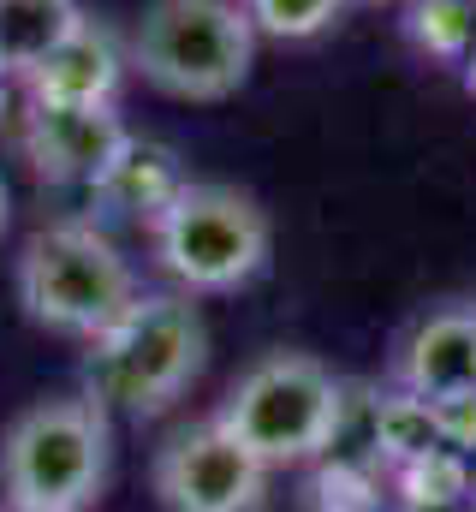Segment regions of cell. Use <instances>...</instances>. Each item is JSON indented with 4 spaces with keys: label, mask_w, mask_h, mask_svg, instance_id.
I'll return each instance as SVG.
<instances>
[{
    "label": "cell",
    "mask_w": 476,
    "mask_h": 512,
    "mask_svg": "<svg viewBox=\"0 0 476 512\" xmlns=\"http://www.w3.org/2000/svg\"><path fill=\"white\" fill-rule=\"evenodd\" d=\"M352 6H381V0H352Z\"/></svg>",
    "instance_id": "cell-16"
},
{
    "label": "cell",
    "mask_w": 476,
    "mask_h": 512,
    "mask_svg": "<svg viewBox=\"0 0 476 512\" xmlns=\"http://www.w3.org/2000/svg\"><path fill=\"white\" fill-rule=\"evenodd\" d=\"M149 233H155L161 274L185 298H215V292L250 286L268 268V251H274L268 209L227 179H185L161 203Z\"/></svg>",
    "instance_id": "cell-3"
},
{
    "label": "cell",
    "mask_w": 476,
    "mask_h": 512,
    "mask_svg": "<svg viewBox=\"0 0 476 512\" xmlns=\"http://www.w3.org/2000/svg\"><path fill=\"white\" fill-rule=\"evenodd\" d=\"M471 501H476V477H471Z\"/></svg>",
    "instance_id": "cell-17"
},
{
    "label": "cell",
    "mask_w": 476,
    "mask_h": 512,
    "mask_svg": "<svg viewBox=\"0 0 476 512\" xmlns=\"http://www.w3.org/2000/svg\"><path fill=\"white\" fill-rule=\"evenodd\" d=\"M78 0H0V72H30L42 66L72 30H78Z\"/></svg>",
    "instance_id": "cell-11"
},
{
    "label": "cell",
    "mask_w": 476,
    "mask_h": 512,
    "mask_svg": "<svg viewBox=\"0 0 476 512\" xmlns=\"http://www.w3.org/2000/svg\"><path fill=\"white\" fill-rule=\"evenodd\" d=\"M12 292L36 328L66 334V340H102L131 310L137 280L108 233H96L90 221H54L24 239Z\"/></svg>",
    "instance_id": "cell-2"
},
{
    "label": "cell",
    "mask_w": 476,
    "mask_h": 512,
    "mask_svg": "<svg viewBox=\"0 0 476 512\" xmlns=\"http://www.w3.org/2000/svg\"><path fill=\"white\" fill-rule=\"evenodd\" d=\"M179 185H185V173L173 167V155H167L161 143H149V167H137V137H131V143L119 149V161L102 173V185H96V191H102L108 203H119V209H143V215L155 221V215H161V203H167Z\"/></svg>",
    "instance_id": "cell-12"
},
{
    "label": "cell",
    "mask_w": 476,
    "mask_h": 512,
    "mask_svg": "<svg viewBox=\"0 0 476 512\" xmlns=\"http://www.w3.org/2000/svg\"><path fill=\"white\" fill-rule=\"evenodd\" d=\"M0 512H60V507H30V501H0Z\"/></svg>",
    "instance_id": "cell-15"
},
{
    "label": "cell",
    "mask_w": 476,
    "mask_h": 512,
    "mask_svg": "<svg viewBox=\"0 0 476 512\" xmlns=\"http://www.w3.org/2000/svg\"><path fill=\"white\" fill-rule=\"evenodd\" d=\"M375 441H381V453H387L393 465H417V459H429V453L447 447L435 405L417 399V393H405V387L375 405Z\"/></svg>",
    "instance_id": "cell-13"
},
{
    "label": "cell",
    "mask_w": 476,
    "mask_h": 512,
    "mask_svg": "<svg viewBox=\"0 0 476 512\" xmlns=\"http://www.w3.org/2000/svg\"><path fill=\"white\" fill-rule=\"evenodd\" d=\"M108 411L90 399H30L0 429V501L90 512L108 489Z\"/></svg>",
    "instance_id": "cell-5"
},
{
    "label": "cell",
    "mask_w": 476,
    "mask_h": 512,
    "mask_svg": "<svg viewBox=\"0 0 476 512\" xmlns=\"http://www.w3.org/2000/svg\"><path fill=\"white\" fill-rule=\"evenodd\" d=\"M30 161L54 185H102V173L119 161L131 131L114 108H36L30 114Z\"/></svg>",
    "instance_id": "cell-9"
},
{
    "label": "cell",
    "mask_w": 476,
    "mask_h": 512,
    "mask_svg": "<svg viewBox=\"0 0 476 512\" xmlns=\"http://www.w3.org/2000/svg\"><path fill=\"white\" fill-rule=\"evenodd\" d=\"M36 108H114L125 84V36H114L96 18H78V30L24 72Z\"/></svg>",
    "instance_id": "cell-10"
},
{
    "label": "cell",
    "mask_w": 476,
    "mask_h": 512,
    "mask_svg": "<svg viewBox=\"0 0 476 512\" xmlns=\"http://www.w3.org/2000/svg\"><path fill=\"white\" fill-rule=\"evenodd\" d=\"M149 489L161 512H262L268 507V465L238 447L233 435L203 417L173 429L149 459Z\"/></svg>",
    "instance_id": "cell-7"
},
{
    "label": "cell",
    "mask_w": 476,
    "mask_h": 512,
    "mask_svg": "<svg viewBox=\"0 0 476 512\" xmlns=\"http://www.w3.org/2000/svg\"><path fill=\"white\" fill-rule=\"evenodd\" d=\"M256 42L238 0H149L125 30V72L173 102H227L256 66Z\"/></svg>",
    "instance_id": "cell-1"
},
{
    "label": "cell",
    "mask_w": 476,
    "mask_h": 512,
    "mask_svg": "<svg viewBox=\"0 0 476 512\" xmlns=\"http://www.w3.org/2000/svg\"><path fill=\"white\" fill-rule=\"evenodd\" d=\"M393 382L429 405L476 399V304H447L411 322L393 352Z\"/></svg>",
    "instance_id": "cell-8"
},
{
    "label": "cell",
    "mask_w": 476,
    "mask_h": 512,
    "mask_svg": "<svg viewBox=\"0 0 476 512\" xmlns=\"http://www.w3.org/2000/svg\"><path fill=\"white\" fill-rule=\"evenodd\" d=\"M203 358H209V328L185 292L131 298V310L96 340L84 399L125 417H155L197 382Z\"/></svg>",
    "instance_id": "cell-4"
},
{
    "label": "cell",
    "mask_w": 476,
    "mask_h": 512,
    "mask_svg": "<svg viewBox=\"0 0 476 512\" xmlns=\"http://www.w3.org/2000/svg\"><path fill=\"white\" fill-rule=\"evenodd\" d=\"M238 6L268 42H316L322 30H334V18L352 0H238Z\"/></svg>",
    "instance_id": "cell-14"
},
{
    "label": "cell",
    "mask_w": 476,
    "mask_h": 512,
    "mask_svg": "<svg viewBox=\"0 0 476 512\" xmlns=\"http://www.w3.org/2000/svg\"><path fill=\"white\" fill-rule=\"evenodd\" d=\"M215 423L238 447H250L268 471L304 465L328 447L340 423V382L310 352H268L227 387V399L215 405Z\"/></svg>",
    "instance_id": "cell-6"
}]
</instances>
